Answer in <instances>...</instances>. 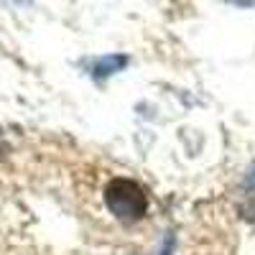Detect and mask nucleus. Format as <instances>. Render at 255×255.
<instances>
[{"mask_svg": "<svg viewBox=\"0 0 255 255\" xmlns=\"http://www.w3.org/2000/svg\"><path fill=\"white\" fill-rule=\"evenodd\" d=\"M105 204H108V209L120 222L133 225V222L145 217L148 194L138 181L125 179V176H115V179L108 181V186H105Z\"/></svg>", "mask_w": 255, "mask_h": 255, "instance_id": "nucleus-1", "label": "nucleus"}, {"mask_svg": "<svg viewBox=\"0 0 255 255\" xmlns=\"http://www.w3.org/2000/svg\"><path fill=\"white\" fill-rule=\"evenodd\" d=\"M128 67V56L125 54H108V56H100L92 61V77L95 79H105V77H113L118 72H123Z\"/></svg>", "mask_w": 255, "mask_h": 255, "instance_id": "nucleus-2", "label": "nucleus"}, {"mask_svg": "<svg viewBox=\"0 0 255 255\" xmlns=\"http://www.w3.org/2000/svg\"><path fill=\"white\" fill-rule=\"evenodd\" d=\"M240 212H243V215H245L250 222H255V194H253V197L243 204V209H240Z\"/></svg>", "mask_w": 255, "mask_h": 255, "instance_id": "nucleus-3", "label": "nucleus"}]
</instances>
